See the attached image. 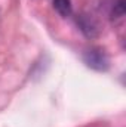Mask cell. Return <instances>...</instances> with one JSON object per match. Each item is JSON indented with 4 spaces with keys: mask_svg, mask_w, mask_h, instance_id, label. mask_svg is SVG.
<instances>
[{
    "mask_svg": "<svg viewBox=\"0 0 126 127\" xmlns=\"http://www.w3.org/2000/svg\"><path fill=\"white\" fill-rule=\"evenodd\" d=\"M77 25L80 27L82 32L86 37H89V38H94V37H96L99 34V27H98L96 21L89 15H85V13L79 15L77 16Z\"/></svg>",
    "mask_w": 126,
    "mask_h": 127,
    "instance_id": "obj_2",
    "label": "cell"
},
{
    "mask_svg": "<svg viewBox=\"0 0 126 127\" xmlns=\"http://www.w3.org/2000/svg\"><path fill=\"white\" fill-rule=\"evenodd\" d=\"M125 12H126V4H125V0H119L113 10H111V19H120L125 16Z\"/></svg>",
    "mask_w": 126,
    "mask_h": 127,
    "instance_id": "obj_4",
    "label": "cell"
},
{
    "mask_svg": "<svg viewBox=\"0 0 126 127\" xmlns=\"http://www.w3.org/2000/svg\"><path fill=\"white\" fill-rule=\"evenodd\" d=\"M54 9L61 15V16H70L73 12L71 0H54Z\"/></svg>",
    "mask_w": 126,
    "mask_h": 127,
    "instance_id": "obj_3",
    "label": "cell"
},
{
    "mask_svg": "<svg viewBox=\"0 0 126 127\" xmlns=\"http://www.w3.org/2000/svg\"><path fill=\"white\" fill-rule=\"evenodd\" d=\"M83 62L95 71H107L110 66V58L102 47H89L83 53Z\"/></svg>",
    "mask_w": 126,
    "mask_h": 127,
    "instance_id": "obj_1",
    "label": "cell"
}]
</instances>
